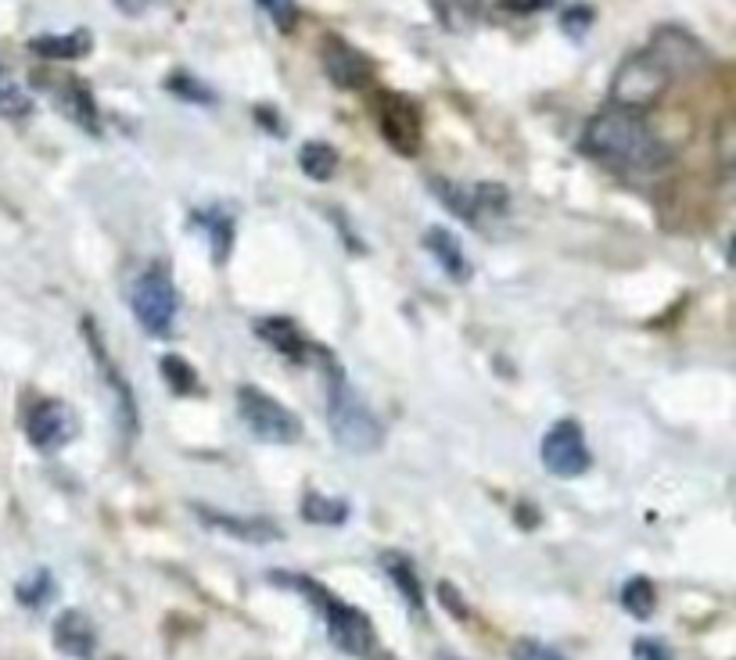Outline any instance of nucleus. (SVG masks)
<instances>
[{"instance_id": "nucleus-3", "label": "nucleus", "mask_w": 736, "mask_h": 660, "mask_svg": "<svg viewBox=\"0 0 736 660\" xmlns=\"http://www.w3.org/2000/svg\"><path fill=\"white\" fill-rule=\"evenodd\" d=\"M270 582H280V585H291L299 588L302 596L313 599V607L320 610L323 621H327V635H331V643L338 646L342 653L348 657H359L367 660L373 650H378V635H373V624L364 610L342 604L338 596L327 593L323 585H317L313 578H302V574H270Z\"/></svg>"}, {"instance_id": "nucleus-16", "label": "nucleus", "mask_w": 736, "mask_h": 660, "mask_svg": "<svg viewBox=\"0 0 736 660\" xmlns=\"http://www.w3.org/2000/svg\"><path fill=\"white\" fill-rule=\"evenodd\" d=\"M424 248L431 255L439 258V266H442V274H446L449 280H471V263H467V252H464V244L453 238L449 230H442V227H431L428 233H424Z\"/></svg>"}, {"instance_id": "nucleus-20", "label": "nucleus", "mask_w": 736, "mask_h": 660, "mask_svg": "<svg viewBox=\"0 0 736 660\" xmlns=\"http://www.w3.org/2000/svg\"><path fill=\"white\" fill-rule=\"evenodd\" d=\"M302 521L309 524H323V528H334V524H345L348 521V503L345 499H331V495H320V492H306L302 495Z\"/></svg>"}, {"instance_id": "nucleus-25", "label": "nucleus", "mask_w": 736, "mask_h": 660, "mask_svg": "<svg viewBox=\"0 0 736 660\" xmlns=\"http://www.w3.org/2000/svg\"><path fill=\"white\" fill-rule=\"evenodd\" d=\"M622 607L636 621H647L653 614V607H658V593H653L650 578H629L625 588H622Z\"/></svg>"}, {"instance_id": "nucleus-35", "label": "nucleus", "mask_w": 736, "mask_h": 660, "mask_svg": "<svg viewBox=\"0 0 736 660\" xmlns=\"http://www.w3.org/2000/svg\"><path fill=\"white\" fill-rule=\"evenodd\" d=\"M435 660H460V657H453V653H439Z\"/></svg>"}, {"instance_id": "nucleus-9", "label": "nucleus", "mask_w": 736, "mask_h": 660, "mask_svg": "<svg viewBox=\"0 0 736 660\" xmlns=\"http://www.w3.org/2000/svg\"><path fill=\"white\" fill-rule=\"evenodd\" d=\"M76 431H79L76 412L68 409L65 403H58V398L37 403L29 409V417H26V434H29V442L37 445L40 453L65 449V445L76 439Z\"/></svg>"}, {"instance_id": "nucleus-21", "label": "nucleus", "mask_w": 736, "mask_h": 660, "mask_svg": "<svg viewBox=\"0 0 736 660\" xmlns=\"http://www.w3.org/2000/svg\"><path fill=\"white\" fill-rule=\"evenodd\" d=\"M381 568H384V574H389L395 585H399V593L406 596V604H410L414 610L424 607V588H420V578H417L410 560L399 557V553H384Z\"/></svg>"}, {"instance_id": "nucleus-13", "label": "nucleus", "mask_w": 736, "mask_h": 660, "mask_svg": "<svg viewBox=\"0 0 736 660\" xmlns=\"http://www.w3.org/2000/svg\"><path fill=\"white\" fill-rule=\"evenodd\" d=\"M647 51L658 54V62L669 68L672 79L690 76V73H697V68L708 65L705 47H700L690 33H683V29H658V37L650 40Z\"/></svg>"}, {"instance_id": "nucleus-28", "label": "nucleus", "mask_w": 736, "mask_h": 660, "mask_svg": "<svg viewBox=\"0 0 736 660\" xmlns=\"http://www.w3.org/2000/svg\"><path fill=\"white\" fill-rule=\"evenodd\" d=\"M169 90L177 93V98H183V101L213 104V90H208L205 82H198L194 76H187V73H173L169 76Z\"/></svg>"}, {"instance_id": "nucleus-1", "label": "nucleus", "mask_w": 736, "mask_h": 660, "mask_svg": "<svg viewBox=\"0 0 736 660\" xmlns=\"http://www.w3.org/2000/svg\"><path fill=\"white\" fill-rule=\"evenodd\" d=\"M582 151L614 173H653L669 162V148L650 134L644 112L607 109L586 126Z\"/></svg>"}, {"instance_id": "nucleus-29", "label": "nucleus", "mask_w": 736, "mask_h": 660, "mask_svg": "<svg viewBox=\"0 0 736 660\" xmlns=\"http://www.w3.org/2000/svg\"><path fill=\"white\" fill-rule=\"evenodd\" d=\"M255 4H259L266 15L277 22V29H284V33L295 29V22H299V4H295V0H255Z\"/></svg>"}, {"instance_id": "nucleus-32", "label": "nucleus", "mask_w": 736, "mask_h": 660, "mask_svg": "<svg viewBox=\"0 0 736 660\" xmlns=\"http://www.w3.org/2000/svg\"><path fill=\"white\" fill-rule=\"evenodd\" d=\"M633 657L636 660H675V653L669 650V643H661V639H636L633 643Z\"/></svg>"}, {"instance_id": "nucleus-26", "label": "nucleus", "mask_w": 736, "mask_h": 660, "mask_svg": "<svg viewBox=\"0 0 736 660\" xmlns=\"http://www.w3.org/2000/svg\"><path fill=\"white\" fill-rule=\"evenodd\" d=\"M158 370H162V377H166V384H169L177 395H191V392H198V373H194L191 363H183L180 356H162Z\"/></svg>"}, {"instance_id": "nucleus-23", "label": "nucleus", "mask_w": 736, "mask_h": 660, "mask_svg": "<svg viewBox=\"0 0 736 660\" xmlns=\"http://www.w3.org/2000/svg\"><path fill=\"white\" fill-rule=\"evenodd\" d=\"M299 165H302V173H306L309 180L323 183V180H331V176H334L338 155H334L331 144H323V140H309V144H302V151H299Z\"/></svg>"}, {"instance_id": "nucleus-27", "label": "nucleus", "mask_w": 736, "mask_h": 660, "mask_svg": "<svg viewBox=\"0 0 736 660\" xmlns=\"http://www.w3.org/2000/svg\"><path fill=\"white\" fill-rule=\"evenodd\" d=\"M15 596H18V604H26V607H43L47 599L54 596V578L47 574V571H37V574H29L26 582H18L15 585Z\"/></svg>"}, {"instance_id": "nucleus-24", "label": "nucleus", "mask_w": 736, "mask_h": 660, "mask_svg": "<svg viewBox=\"0 0 736 660\" xmlns=\"http://www.w3.org/2000/svg\"><path fill=\"white\" fill-rule=\"evenodd\" d=\"M435 11L446 29L467 33L478 18H482V0H435Z\"/></svg>"}, {"instance_id": "nucleus-14", "label": "nucleus", "mask_w": 736, "mask_h": 660, "mask_svg": "<svg viewBox=\"0 0 736 660\" xmlns=\"http://www.w3.org/2000/svg\"><path fill=\"white\" fill-rule=\"evenodd\" d=\"M47 87L54 93V104L62 109V115L68 123L84 126L87 134H101L98 123V104H93V93L84 79L76 76H47Z\"/></svg>"}, {"instance_id": "nucleus-2", "label": "nucleus", "mask_w": 736, "mask_h": 660, "mask_svg": "<svg viewBox=\"0 0 736 660\" xmlns=\"http://www.w3.org/2000/svg\"><path fill=\"white\" fill-rule=\"evenodd\" d=\"M317 359L323 363V373H327V428H331V439L342 445L345 453H356V456L378 453L384 442L381 420L373 417V409L356 395V388L345 381L342 367H338L323 348L317 352Z\"/></svg>"}, {"instance_id": "nucleus-17", "label": "nucleus", "mask_w": 736, "mask_h": 660, "mask_svg": "<svg viewBox=\"0 0 736 660\" xmlns=\"http://www.w3.org/2000/svg\"><path fill=\"white\" fill-rule=\"evenodd\" d=\"M255 330H259L263 341H270L277 352H284V356L295 363H306L309 356H317V345H309V341L299 334V327L284 320V316H270V320H263Z\"/></svg>"}, {"instance_id": "nucleus-5", "label": "nucleus", "mask_w": 736, "mask_h": 660, "mask_svg": "<svg viewBox=\"0 0 736 660\" xmlns=\"http://www.w3.org/2000/svg\"><path fill=\"white\" fill-rule=\"evenodd\" d=\"M669 87H672V73L658 62V54L639 51L618 65V73L611 79V104L629 112H647L664 98Z\"/></svg>"}, {"instance_id": "nucleus-19", "label": "nucleus", "mask_w": 736, "mask_h": 660, "mask_svg": "<svg viewBox=\"0 0 736 660\" xmlns=\"http://www.w3.org/2000/svg\"><path fill=\"white\" fill-rule=\"evenodd\" d=\"M191 223L205 230L208 244H213V258H216V263H224V258L230 255V241H233V216H230V212L205 208V212H194Z\"/></svg>"}, {"instance_id": "nucleus-15", "label": "nucleus", "mask_w": 736, "mask_h": 660, "mask_svg": "<svg viewBox=\"0 0 736 660\" xmlns=\"http://www.w3.org/2000/svg\"><path fill=\"white\" fill-rule=\"evenodd\" d=\"M54 646H58V653L73 657V660H87L93 653V646H98V632H93V624L84 610H65V614H58Z\"/></svg>"}, {"instance_id": "nucleus-10", "label": "nucleus", "mask_w": 736, "mask_h": 660, "mask_svg": "<svg viewBox=\"0 0 736 660\" xmlns=\"http://www.w3.org/2000/svg\"><path fill=\"white\" fill-rule=\"evenodd\" d=\"M378 119H381L384 140H389L399 155H417L424 134H420V109L410 98H403V93H381Z\"/></svg>"}, {"instance_id": "nucleus-12", "label": "nucleus", "mask_w": 736, "mask_h": 660, "mask_svg": "<svg viewBox=\"0 0 736 660\" xmlns=\"http://www.w3.org/2000/svg\"><path fill=\"white\" fill-rule=\"evenodd\" d=\"M194 513L205 528H216V532H224L238 542H252V546H266V542L284 538V532H280L270 517H238V513L213 510V506H202V503H194Z\"/></svg>"}, {"instance_id": "nucleus-4", "label": "nucleus", "mask_w": 736, "mask_h": 660, "mask_svg": "<svg viewBox=\"0 0 736 660\" xmlns=\"http://www.w3.org/2000/svg\"><path fill=\"white\" fill-rule=\"evenodd\" d=\"M126 302H130L137 323L144 327L151 338H169L173 334V320H177V309H180V294H177V284H173L169 269L148 266L144 274H137L130 291H126Z\"/></svg>"}, {"instance_id": "nucleus-31", "label": "nucleus", "mask_w": 736, "mask_h": 660, "mask_svg": "<svg viewBox=\"0 0 736 660\" xmlns=\"http://www.w3.org/2000/svg\"><path fill=\"white\" fill-rule=\"evenodd\" d=\"M510 657L513 660H564L560 653H554L550 646H543V643H535V639H521L518 646H513Z\"/></svg>"}, {"instance_id": "nucleus-11", "label": "nucleus", "mask_w": 736, "mask_h": 660, "mask_svg": "<svg viewBox=\"0 0 736 660\" xmlns=\"http://www.w3.org/2000/svg\"><path fill=\"white\" fill-rule=\"evenodd\" d=\"M320 62H323V73L327 79L334 82V87L342 90H359L367 87L370 76H373V65L364 51H356L353 43L338 40V37H327L323 47H320Z\"/></svg>"}, {"instance_id": "nucleus-6", "label": "nucleus", "mask_w": 736, "mask_h": 660, "mask_svg": "<svg viewBox=\"0 0 736 660\" xmlns=\"http://www.w3.org/2000/svg\"><path fill=\"white\" fill-rule=\"evenodd\" d=\"M238 412L259 442L291 445L302 439V423L288 406H280L259 388H238Z\"/></svg>"}, {"instance_id": "nucleus-7", "label": "nucleus", "mask_w": 736, "mask_h": 660, "mask_svg": "<svg viewBox=\"0 0 736 660\" xmlns=\"http://www.w3.org/2000/svg\"><path fill=\"white\" fill-rule=\"evenodd\" d=\"M431 191L442 198V205L449 212H457L464 223H471V227H482L488 216H504L510 208V194L507 187L499 183H449L435 176L431 180Z\"/></svg>"}, {"instance_id": "nucleus-8", "label": "nucleus", "mask_w": 736, "mask_h": 660, "mask_svg": "<svg viewBox=\"0 0 736 660\" xmlns=\"http://www.w3.org/2000/svg\"><path fill=\"white\" fill-rule=\"evenodd\" d=\"M540 456H543L546 474L554 478H579L586 474L593 464V456L586 449V434H582L575 420H557L554 428L546 431Z\"/></svg>"}, {"instance_id": "nucleus-22", "label": "nucleus", "mask_w": 736, "mask_h": 660, "mask_svg": "<svg viewBox=\"0 0 736 660\" xmlns=\"http://www.w3.org/2000/svg\"><path fill=\"white\" fill-rule=\"evenodd\" d=\"M29 115H33L29 90L22 87V82L11 76L4 65H0V119L18 123V119H29Z\"/></svg>"}, {"instance_id": "nucleus-30", "label": "nucleus", "mask_w": 736, "mask_h": 660, "mask_svg": "<svg viewBox=\"0 0 736 660\" xmlns=\"http://www.w3.org/2000/svg\"><path fill=\"white\" fill-rule=\"evenodd\" d=\"M560 26H564V33H571V37H582L589 26H593V11L589 8H582V4H575V8H568L564 11V18H560Z\"/></svg>"}, {"instance_id": "nucleus-18", "label": "nucleus", "mask_w": 736, "mask_h": 660, "mask_svg": "<svg viewBox=\"0 0 736 660\" xmlns=\"http://www.w3.org/2000/svg\"><path fill=\"white\" fill-rule=\"evenodd\" d=\"M29 51L47 58V62H76V58H87L93 51V37L87 29L62 33V37H37L29 40Z\"/></svg>"}, {"instance_id": "nucleus-34", "label": "nucleus", "mask_w": 736, "mask_h": 660, "mask_svg": "<svg viewBox=\"0 0 736 660\" xmlns=\"http://www.w3.org/2000/svg\"><path fill=\"white\" fill-rule=\"evenodd\" d=\"M499 8L513 11V15H535V11L554 8V0H499Z\"/></svg>"}, {"instance_id": "nucleus-33", "label": "nucleus", "mask_w": 736, "mask_h": 660, "mask_svg": "<svg viewBox=\"0 0 736 660\" xmlns=\"http://www.w3.org/2000/svg\"><path fill=\"white\" fill-rule=\"evenodd\" d=\"M439 599H442V607H446V610H453V614H457L460 621L467 618V604H464V599H460L457 585L442 582V585H439Z\"/></svg>"}]
</instances>
